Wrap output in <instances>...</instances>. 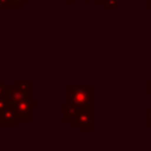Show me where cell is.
Segmentation results:
<instances>
[{
  "label": "cell",
  "mask_w": 151,
  "mask_h": 151,
  "mask_svg": "<svg viewBox=\"0 0 151 151\" xmlns=\"http://www.w3.org/2000/svg\"><path fill=\"white\" fill-rule=\"evenodd\" d=\"M18 119H31L32 118V110L37 109V103L32 101V97H28L17 104L13 105Z\"/></svg>",
  "instance_id": "2"
},
{
  "label": "cell",
  "mask_w": 151,
  "mask_h": 151,
  "mask_svg": "<svg viewBox=\"0 0 151 151\" xmlns=\"http://www.w3.org/2000/svg\"><path fill=\"white\" fill-rule=\"evenodd\" d=\"M28 97H32V96L20 90L17 86H6V99L8 101V105H14Z\"/></svg>",
  "instance_id": "3"
},
{
  "label": "cell",
  "mask_w": 151,
  "mask_h": 151,
  "mask_svg": "<svg viewBox=\"0 0 151 151\" xmlns=\"http://www.w3.org/2000/svg\"><path fill=\"white\" fill-rule=\"evenodd\" d=\"M97 1H106V0H97Z\"/></svg>",
  "instance_id": "14"
},
{
  "label": "cell",
  "mask_w": 151,
  "mask_h": 151,
  "mask_svg": "<svg viewBox=\"0 0 151 151\" xmlns=\"http://www.w3.org/2000/svg\"><path fill=\"white\" fill-rule=\"evenodd\" d=\"M70 1H73V0H70Z\"/></svg>",
  "instance_id": "17"
},
{
  "label": "cell",
  "mask_w": 151,
  "mask_h": 151,
  "mask_svg": "<svg viewBox=\"0 0 151 151\" xmlns=\"http://www.w3.org/2000/svg\"><path fill=\"white\" fill-rule=\"evenodd\" d=\"M150 5H151V0H150Z\"/></svg>",
  "instance_id": "16"
},
{
  "label": "cell",
  "mask_w": 151,
  "mask_h": 151,
  "mask_svg": "<svg viewBox=\"0 0 151 151\" xmlns=\"http://www.w3.org/2000/svg\"><path fill=\"white\" fill-rule=\"evenodd\" d=\"M8 6H12L11 0H0V7H8Z\"/></svg>",
  "instance_id": "10"
},
{
  "label": "cell",
  "mask_w": 151,
  "mask_h": 151,
  "mask_svg": "<svg viewBox=\"0 0 151 151\" xmlns=\"http://www.w3.org/2000/svg\"><path fill=\"white\" fill-rule=\"evenodd\" d=\"M12 1V6H14V7H18V6H20L24 1H26V0H11Z\"/></svg>",
  "instance_id": "11"
},
{
  "label": "cell",
  "mask_w": 151,
  "mask_h": 151,
  "mask_svg": "<svg viewBox=\"0 0 151 151\" xmlns=\"http://www.w3.org/2000/svg\"><path fill=\"white\" fill-rule=\"evenodd\" d=\"M150 90H151V83H150Z\"/></svg>",
  "instance_id": "15"
},
{
  "label": "cell",
  "mask_w": 151,
  "mask_h": 151,
  "mask_svg": "<svg viewBox=\"0 0 151 151\" xmlns=\"http://www.w3.org/2000/svg\"><path fill=\"white\" fill-rule=\"evenodd\" d=\"M105 2H106L107 6H111L112 7V6H116L118 4V0H106Z\"/></svg>",
  "instance_id": "12"
},
{
  "label": "cell",
  "mask_w": 151,
  "mask_h": 151,
  "mask_svg": "<svg viewBox=\"0 0 151 151\" xmlns=\"http://www.w3.org/2000/svg\"><path fill=\"white\" fill-rule=\"evenodd\" d=\"M6 97V84L4 80H0V98Z\"/></svg>",
  "instance_id": "8"
},
{
  "label": "cell",
  "mask_w": 151,
  "mask_h": 151,
  "mask_svg": "<svg viewBox=\"0 0 151 151\" xmlns=\"http://www.w3.org/2000/svg\"><path fill=\"white\" fill-rule=\"evenodd\" d=\"M17 113L13 105H8L4 111L0 112V124L1 125H14L17 123Z\"/></svg>",
  "instance_id": "5"
},
{
  "label": "cell",
  "mask_w": 151,
  "mask_h": 151,
  "mask_svg": "<svg viewBox=\"0 0 151 151\" xmlns=\"http://www.w3.org/2000/svg\"><path fill=\"white\" fill-rule=\"evenodd\" d=\"M15 86L32 96V83L29 80H17Z\"/></svg>",
  "instance_id": "7"
},
{
  "label": "cell",
  "mask_w": 151,
  "mask_h": 151,
  "mask_svg": "<svg viewBox=\"0 0 151 151\" xmlns=\"http://www.w3.org/2000/svg\"><path fill=\"white\" fill-rule=\"evenodd\" d=\"M150 123H151V109H150Z\"/></svg>",
  "instance_id": "13"
},
{
  "label": "cell",
  "mask_w": 151,
  "mask_h": 151,
  "mask_svg": "<svg viewBox=\"0 0 151 151\" xmlns=\"http://www.w3.org/2000/svg\"><path fill=\"white\" fill-rule=\"evenodd\" d=\"M70 101L78 109L91 106V87L90 86H70Z\"/></svg>",
  "instance_id": "1"
},
{
  "label": "cell",
  "mask_w": 151,
  "mask_h": 151,
  "mask_svg": "<svg viewBox=\"0 0 151 151\" xmlns=\"http://www.w3.org/2000/svg\"><path fill=\"white\" fill-rule=\"evenodd\" d=\"M77 111H78V107H77L73 103H71V101H70L68 106H67V107H65V109L63 110V117H64V119L74 118V116L77 114Z\"/></svg>",
  "instance_id": "6"
},
{
  "label": "cell",
  "mask_w": 151,
  "mask_h": 151,
  "mask_svg": "<svg viewBox=\"0 0 151 151\" xmlns=\"http://www.w3.org/2000/svg\"><path fill=\"white\" fill-rule=\"evenodd\" d=\"M91 114L88 107H79L77 114L74 116V124L78 125L81 130L91 129Z\"/></svg>",
  "instance_id": "4"
},
{
  "label": "cell",
  "mask_w": 151,
  "mask_h": 151,
  "mask_svg": "<svg viewBox=\"0 0 151 151\" xmlns=\"http://www.w3.org/2000/svg\"><path fill=\"white\" fill-rule=\"evenodd\" d=\"M7 106H8V101H7L6 97L0 98V112H1V111H4V110L7 107Z\"/></svg>",
  "instance_id": "9"
}]
</instances>
